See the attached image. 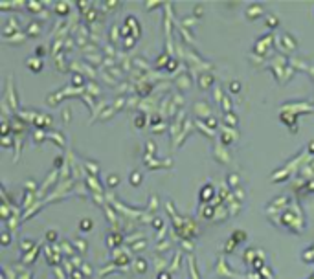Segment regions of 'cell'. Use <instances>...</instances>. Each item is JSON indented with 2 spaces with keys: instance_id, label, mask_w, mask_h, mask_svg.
Returning a JSON list of instances; mask_svg holds the SVG:
<instances>
[{
  "instance_id": "cell-9",
  "label": "cell",
  "mask_w": 314,
  "mask_h": 279,
  "mask_svg": "<svg viewBox=\"0 0 314 279\" xmlns=\"http://www.w3.org/2000/svg\"><path fill=\"white\" fill-rule=\"evenodd\" d=\"M266 24H268L270 28H274V26L277 24V18H276V17H272V15H270V17H268V22H266Z\"/></svg>"
},
{
  "instance_id": "cell-10",
  "label": "cell",
  "mask_w": 314,
  "mask_h": 279,
  "mask_svg": "<svg viewBox=\"0 0 314 279\" xmlns=\"http://www.w3.org/2000/svg\"><path fill=\"white\" fill-rule=\"evenodd\" d=\"M59 11H61V13H66V11H68L66 4H59V6H57V13H59Z\"/></svg>"
},
{
  "instance_id": "cell-13",
  "label": "cell",
  "mask_w": 314,
  "mask_h": 279,
  "mask_svg": "<svg viewBox=\"0 0 314 279\" xmlns=\"http://www.w3.org/2000/svg\"><path fill=\"white\" fill-rule=\"evenodd\" d=\"M42 53H44V50H42V48H37V55H39V57L42 55Z\"/></svg>"
},
{
  "instance_id": "cell-3",
  "label": "cell",
  "mask_w": 314,
  "mask_h": 279,
  "mask_svg": "<svg viewBox=\"0 0 314 279\" xmlns=\"http://www.w3.org/2000/svg\"><path fill=\"white\" fill-rule=\"evenodd\" d=\"M92 226H94V222H92L90 219H88V220H86V219H85V220H81V230H83V231H90V230H92Z\"/></svg>"
},
{
  "instance_id": "cell-8",
  "label": "cell",
  "mask_w": 314,
  "mask_h": 279,
  "mask_svg": "<svg viewBox=\"0 0 314 279\" xmlns=\"http://www.w3.org/2000/svg\"><path fill=\"white\" fill-rule=\"evenodd\" d=\"M142 180V176H140L138 173H134V175H131V184H134V186H138V182Z\"/></svg>"
},
{
  "instance_id": "cell-2",
  "label": "cell",
  "mask_w": 314,
  "mask_h": 279,
  "mask_svg": "<svg viewBox=\"0 0 314 279\" xmlns=\"http://www.w3.org/2000/svg\"><path fill=\"white\" fill-rule=\"evenodd\" d=\"M228 184H230L232 187H237V186H239V175L230 173V175H228Z\"/></svg>"
},
{
  "instance_id": "cell-14",
  "label": "cell",
  "mask_w": 314,
  "mask_h": 279,
  "mask_svg": "<svg viewBox=\"0 0 314 279\" xmlns=\"http://www.w3.org/2000/svg\"><path fill=\"white\" fill-rule=\"evenodd\" d=\"M309 149H310V151L314 153V143H310V147H309Z\"/></svg>"
},
{
  "instance_id": "cell-4",
  "label": "cell",
  "mask_w": 314,
  "mask_h": 279,
  "mask_svg": "<svg viewBox=\"0 0 314 279\" xmlns=\"http://www.w3.org/2000/svg\"><path fill=\"white\" fill-rule=\"evenodd\" d=\"M202 217H206V219H211V217H213V209H211L210 206L202 208Z\"/></svg>"
},
{
  "instance_id": "cell-7",
  "label": "cell",
  "mask_w": 314,
  "mask_h": 279,
  "mask_svg": "<svg viewBox=\"0 0 314 279\" xmlns=\"http://www.w3.org/2000/svg\"><path fill=\"white\" fill-rule=\"evenodd\" d=\"M107 182H109V186H110V187H114V186H118V184H120V178H118L116 175H110Z\"/></svg>"
},
{
  "instance_id": "cell-5",
  "label": "cell",
  "mask_w": 314,
  "mask_h": 279,
  "mask_svg": "<svg viewBox=\"0 0 314 279\" xmlns=\"http://www.w3.org/2000/svg\"><path fill=\"white\" fill-rule=\"evenodd\" d=\"M200 81H202V83H200V87H202V88H208L210 84H211V77H210V76H202Z\"/></svg>"
},
{
  "instance_id": "cell-1",
  "label": "cell",
  "mask_w": 314,
  "mask_h": 279,
  "mask_svg": "<svg viewBox=\"0 0 314 279\" xmlns=\"http://www.w3.org/2000/svg\"><path fill=\"white\" fill-rule=\"evenodd\" d=\"M213 191H215V189H213L211 184H208L206 187H202V189H200V200H202V202H208V200L213 197Z\"/></svg>"
},
{
  "instance_id": "cell-12",
  "label": "cell",
  "mask_w": 314,
  "mask_h": 279,
  "mask_svg": "<svg viewBox=\"0 0 314 279\" xmlns=\"http://www.w3.org/2000/svg\"><path fill=\"white\" fill-rule=\"evenodd\" d=\"M2 241H4V244H7V241H9V237H7V233H4V235H2Z\"/></svg>"
},
{
  "instance_id": "cell-6",
  "label": "cell",
  "mask_w": 314,
  "mask_h": 279,
  "mask_svg": "<svg viewBox=\"0 0 314 279\" xmlns=\"http://www.w3.org/2000/svg\"><path fill=\"white\" fill-rule=\"evenodd\" d=\"M230 90H232L233 94H237V92L241 90V83H239V81H232V83H230Z\"/></svg>"
},
{
  "instance_id": "cell-11",
  "label": "cell",
  "mask_w": 314,
  "mask_h": 279,
  "mask_svg": "<svg viewBox=\"0 0 314 279\" xmlns=\"http://www.w3.org/2000/svg\"><path fill=\"white\" fill-rule=\"evenodd\" d=\"M158 279H171V275H169V274H160Z\"/></svg>"
}]
</instances>
